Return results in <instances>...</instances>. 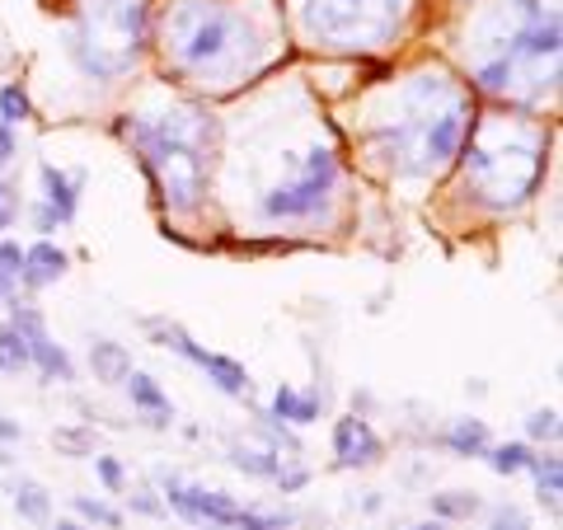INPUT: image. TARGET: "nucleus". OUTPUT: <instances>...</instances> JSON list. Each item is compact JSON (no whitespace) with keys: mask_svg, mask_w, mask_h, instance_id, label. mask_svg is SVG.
<instances>
[{"mask_svg":"<svg viewBox=\"0 0 563 530\" xmlns=\"http://www.w3.org/2000/svg\"><path fill=\"white\" fill-rule=\"evenodd\" d=\"M141 161L161 179L169 207L192 211L202 202V128L192 113H165L161 122H136L132 128Z\"/></svg>","mask_w":563,"mask_h":530,"instance_id":"nucleus-1","label":"nucleus"},{"mask_svg":"<svg viewBox=\"0 0 563 530\" xmlns=\"http://www.w3.org/2000/svg\"><path fill=\"white\" fill-rule=\"evenodd\" d=\"M250 43H254V33L235 10L202 5V0H192V5H184L169 20L174 57H179L188 70H202V76L207 70L211 76H221V70L240 66V57L250 52Z\"/></svg>","mask_w":563,"mask_h":530,"instance_id":"nucleus-2","label":"nucleus"},{"mask_svg":"<svg viewBox=\"0 0 563 530\" xmlns=\"http://www.w3.org/2000/svg\"><path fill=\"white\" fill-rule=\"evenodd\" d=\"M146 0H85L76 29V57L95 76H118L141 52Z\"/></svg>","mask_w":563,"mask_h":530,"instance_id":"nucleus-3","label":"nucleus"},{"mask_svg":"<svg viewBox=\"0 0 563 530\" xmlns=\"http://www.w3.org/2000/svg\"><path fill=\"white\" fill-rule=\"evenodd\" d=\"M507 146H493V141H474L470 151V174L488 202H521L531 198L540 174H544V146L526 132H503Z\"/></svg>","mask_w":563,"mask_h":530,"instance_id":"nucleus-4","label":"nucleus"},{"mask_svg":"<svg viewBox=\"0 0 563 530\" xmlns=\"http://www.w3.org/2000/svg\"><path fill=\"white\" fill-rule=\"evenodd\" d=\"M404 0H310L306 29L333 47H372L390 38Z\"/></svg>","mask_w":563,"mask_h":530,"instance_id":"nucleus-5","label":"nucleus"},{"mask_svg":"<svg viewBox=\"0 0 563 530\" xmlns=\"http://www.w3.org/2000/svg\"><path fill=\"white\" fill-rule=\"evenodd\" d=\"M329 188H333V155L329 151H310L306 174L291 184H277L268 198L258 202V211L268 221H291V217H314L324 202H329Z\"/></svg>","mask_w":563,"mask_h":530,"instance_id":"nucleus-6","label":"nucleus"},{"mask_svg":"<svg viewBox=\"0 0 563 530\" xmlns=\"http://www.w3.org/2000/svg\"><path fill=\"white\" fill-rule=\"evenodd\" d=\"M165 503L179 511L184 521L207 526V530L235 526V517H240V507L225 498V493H207V488H192V484H179V479H165Z\"/></svg>","mask_w":563,"mask_h":530,"instance_id":"nucleus-7","label":"nucleus"},{"mask_svg":"<svg viewBox=\"0 0 563 530\" xmlns=\"http://www.w3.org/2000/svg\"><path fill=\"white\" fill-rule=\"evenodd\" d=\"M151 329H155V339H161L165 347H179L188 362H198V366L207 371V376L221 385L225 395H244V390H250V376H244V366H240V362L221 357V352H207V347H198V343H192L179 324H151Z\"/></svg>","mask_w":563,"mask_h":530,"instance_id":"nucleus-8","label":"nucleus"},{"mask_svg":"<svg viewBox=\"0 0 563 530\" xmlns=\"http://www.w3.org/2000/svg\"><path fill=\"white\" fill-rule=\"evenodd\" d=\"M10 329L29 343V362H38V371H43L47 380H70V362H66V352L47 339V329H43L38 314L14 306V324H10Z\"/></svg>","mask_w":563,"mask_h":530,"instance_id":"nucleus-9","label":"nucleus"},{"mask_svg":"<svg viewBox=\"0 0 563 530\" xmlns=\"http://www.w3.org/2000/svg\"><path fill=\"white\" fill-rule=\"evenodd\" d=\"M333 455H339V465H372L380 455V441L376 432L366 428V418H339V428H333Z\"/></svg>","mask_w":563,"mask_h":530,"instance_id":"nucleus-10","label":"nucleus"},{"mask_svg":"<svg viewBox=\"0 0 563 530\" xmlns=\"http://www.w3.org/2000/svg\"><path fill=\"white\" fill-rule=\"evenodd\" d=\"M465 128H470V113L461 109V103H451L446 113H437V118L428 122V136H422V151H428V161H432V165L451 161L455 146H461V136H465Z\"/></svg>","mask_w":563,"mask_h":530,"instance_id":"nucleus-11","label":"nucleus"},{"mask_svg":"<svg viewBox=\"0 0 563 530\" xmlns=\"http://www.w3.org/2000/svg\"><path fill=\"white\" fill-rule=\"evenodd\" d=\"M76 184H80V179H66L57 165H43V188H47V207L38 211V225H43V231H52L57 221L76 217Z\"/></svg>","mask_w":563,"mask_h":530,"instance_id":"nucleus-12","label":"nucleus"},{"mask_svg":"<svg viewBox=\"0 0 563 530\" xmlns=\"http://www.w3.org/2000/svg\"><path fill=\"white\" fill-rule=\"evenodd\" d=\"M66 273V254L57 250V244H33V250H24V268H20V281L24 287H47V281H57Z\"/></svg>","mask_w":563,"mask_h":530,"instance_id":"nucleus-13","label":"nucleus"},{"mask_svg":"<svg viewBox=\"0 0 563 530\" xmlns=\"http://www.w3.org/2000/svg\"><path fill=\"white\" fill-rule=\"evenodd\" d=\"M90 366H95V376H99V380H109V385H122V380L132 376L128 347H122V343H109V339H95V343H90Z\"/></svg>","mask_w":563,"mask_h":530,"instance_id":"nucleus-14","label":"nucleus"},{"mask_svg":"<svg viewBox=\"0 0 563 530\" xmlns=\"http://www.w3.org/2000/svg\"><path fill=\"white\" fill-rule=\"evenodd\" d=\"M273 413L287 418V422H314V418H320V399L296 395L291 385H282V390L273 395Z\"/></svg>","mask_w":563,"mask_h":530,"instance_id":"nucleus-15","label":"nucleus"},{"mask_svg":"<svg viewBox=\"0 0 563 530\" xmlns=\"http://www.w3.org/2000/svg\"><path fill=\"white\" fill-rule=\"evenodd\" d=\"M128 390H132V404H136V409L155 413V422H165V418H169V399L161 395V385H155L151 376L132 371V376H128Z\"/></svg>","mask_w":563,"mask_h":530,"instance_id":"nucleus-16","label":"nucleus"},{"mask_svg":"<svg viewBox=\"0 0 563 530\" xmlns=\"http://www.w3.org/2000/svg\"><path fill=\"white\" fill-rule=\"evenodd\" d=\"M446 446H451L455 455H484V446H488V428H484L479 418H461V422L451 428Z\"/></svg>","mask_w":563,"mask_h":530,"instance_id":"nucleus-17","label":"nucleus"},{"mask_svg":"<svg viewBox=\"0 0 563 530\" xmlns=\"http://www.w3.org/2000/svg\"><path fill=\"white\" fill-rule=\"evenodd\" d=\"M526 470H536V484H540V503L559 511V455H531V465Z\"/></svg>","mask_w":563,"mask_h":530,"instance_id":"nucleus-18","label":"nucleus"},{"mask_svg":"<svg viewBox=\"0 0 563 530\" xmlns=\"http://www.w3.org/2000/svg\"><path fill=\"white\" fill-rule=\"evenodd\" d=\"M231 461L240 465V470H250V474H282V465H277V451L273 446H235V455Z\"/></svg>","mask_w":563,"mask_h":530,"instance_id":"nucleus-19","label":"nucleus"},{"mask_svg":"<svg viewBox=\"0 0 563 530\" xmlns=\"http://www.w3.org/2000/svg\"><path fill=\"white\" fill-rule=\"evenodd\" d=\"M24 366H29V343H24L14 329H0V371H10V376H20Z\"/></svg>","mask_w":563,"mask_h":530,"instance_id":"nucleus-20","label":"nucleus"},{"mask_svg":"<svg viewBox=\"0 0 563 530\" xmlns=\"http://www.w3.org/2000/svg\"><path fill=\"white\" fill-rule=\"evenodd\" d=\"M14 507H20V517L24 521H47V493L38 488V484H20L14 488Z\"/></svg>","mask_w":563,"mask_h":530,"instance_id":"nucleus-21","label":"nucleus"},{"mask_svg":"<svg viewBox=\"0 0 563 530\" xmlns=\"http://www.w3.org/2000/svg\"><path fill=\"white\" fill-rule=\"evenodd\" d=\"M488 461H493V470H498V474H521L526 465H531V451H526L521 441H512V446H498V451H493Z\"/></svg>","mask_w":563,"mask_h":530,"instance_id":"nucleus-22","label":"nucleus"},{"mask_svg":"<svg viewBox=\"0 0 563 530\" xmlns=\"http://www.w3.org/2000/svg\"><path fill=\"white\" fill-rule=\"evenodd\" d=\"M474 507H479V498H474V493H437V498H432L437 517H470Z\"/></svg>","mask_w":563,"mask_h":530,"instance_id":"nucleus-23","label":"nucleus"},{"mask_svg":"<svg viewBox=\"0 0 563 530\" xmlns=\"http://www.w3.org/2000/svg\"><path fill=\"white\" fill-rule=\"evenodd\" d=\"M29 118V95L20 90V85H5V90H0V122H24Z\"/></svg>","mask_w":563,"mask_h":530,"instance_id":"nucleus-24","label":"nucleus"},{"mask_svg":"<svg viewBox=\"0 0 563 530\" xmlns=\"http://www.w3.org/2000/svg\"><path fill=\"white\" fill-rule=\"evenodd\" d=\"M76 511H80V517H90V521H99V526H109V530L122 526L118 511H113L109 503H99V498H76Z\"/></svg>","mask_w":563,"mask_h":530,"instance_id":"nucleus-25","label":"nucleus"},{"mask_svg":"<svg viewBox=\"0 0 563 530\" xmlns=\"http://www.w3.org/2000/svg\"><path fill=\"white\" fill-rule=\"evenodd\" d=\"M235 530H291V517H263V511H244L240 507Z\"/></svg>","mask_w":563,"mask_h":530,"instance_id":"nucleus-26","label":"nucleus"},{"mask_svg":"<svg viewBox=\"0 0 563 530\" xmlns=\"http://www.w3.org/2000/svg\"><path fill=\"white\" fill-rule=\"evenodd\" d=\"M531 437H536V441H554V437H559V413H554V409L536 413V418H531Z\"/></svg>","mask_w":563,"mask_h":530,"instance_id":"nucleus-27","label":"nucleus"},{"mask_svg":"<svg viewBox=\"0 0 563 530\" xmlns=\"http://www.w3.org/2000/svg\"><path fill=\"white\" fill-rule=\"evenodd\" d=\"M493 530H531V526H526V517L517 507H498L493 511Z\"/></svg>","mask_w":563,"mask_h":530,"instance_id":"nucleus-28","label":"nucleus"},{"mask_svg":"<svg viewBox=\"0 0 563 530\" xmlns=\"http://www.w3.org/2000/svg\"><path fill=\"white\" fill-rule=\"evenodd\" d=\"M0 268H5V273H14V277H20V268H24V250H20V244L0 240Z\"/></svg>","mask_w":563,"mask_h":530,"instance_id":"nucleus-29","label":"nucleus"},{"mask_svg":"<svg viewBox=\"0 0 563 530\" xmlns=\"http://www.w3.org/2000/svg\"><path fill=\"white\" fill-rule=\"evenodd\" d=\"M95 465H99V479H103V484H109V488H122V465H118V461H109V455H99Z\"/></svg>","mask_w":563,"mask_h":530,"instance_id":"nucleus-30","label":"nucleus"},{"mask_svg":"<svg viewBox=\"0 0 563 530\" xmlns=\"http://www.w3.org/2000/svg\"><path fill=\"white\" fill-rule=\"evenodd\" d=\"M57 446H62V451L85 455V451H90V437H85V432H57Z\"/></svg>","mask_w":563,"mask_h":530,"instance_id":"nucleus-31","label":"nucleus"},{"mask_svg":"<svg viewBox=\"0 0 563 530\" xmlns=\"http://www.w3.org/2000/svg\"><path fill=\"white\" fill-rule=\"evenodd\" d=\"M14 221V188L10 184H0V231Z\"/></svg>","mask_w":563,"mask_h":530,"instance_id":"nucleus-32","label":"nucleus"},{"mask_svg":"<svg viewBox=\"0 0 563 530\" xmlns=\"http://www.w3.org/2000/svg\"><path fill=\"white\" fill-rule=\"evenodd\" d=\"M277 484H282V493L301 488V484H306V470H287V474H277Z\"/></svg>","mask_w":563,"mask_h":530,"instance_id":"nucleus-33","label":"nucleus"},{"mask_svg":"<svg viewBox=\"0 0 563 530\" xmlns=\"http://www.w3.org/2000/svg\"><path fill=\"white\" fill-rule=\"evenodd\" d=\"M10 155H14V136H10V128H5V122H0V165H5Z\"/></svg>","mask_w":563,"mask_h":530,"instance_id":"nucleus-34","label":"nucleus"},{"mask_svg":"<svg viewBox=\"0 0 563 530\" xmlns=\"http://www.w3.org/2000/svg\"><path fill=\"white\" fill-rule=\"evenodd\" d=\"M14 281H20V277H14V273H5V268H0V296H10V287H14Z\"/></svg>","mask_w":563,"mask_h":530,"instance_id":"nucleus-35","label":"nucleus"},{"mask_svg":"<svg viewBox=\"0 0 563 530\" xmlns=\"http://www.w3.org/2000/svg\"><path fill=\"white\" fill-rule=\"evenodd\" d=\"M0 437H20V428H14V422H5V418H0Z\"/></svg>","mask_w":563,"mask_h":530,"instance_id":"nucleus-36","label":"nucleus"},{"mask_svg":"<svg viewBox=\"0 0 563 530\" xmlns=\"http://www.w3.org/2000/svg\"><path fill=\"white\" fill-rule=\"evenodd\" d=\"M409 530H442V526H437V521H428V526H409Z\"/></svg>","mask_w":563,"mask_h":530,"instance_id":"nucleus-37","label":"nucleus"},{"mask_svg":"<svg viewBox=\"0 0 563 530\" xmlns=\"http://www.w3.org/2000/svg\"><path fill=\"white\" fill-rule=\"evenodd\" d=\"M57 530H80V526H70V521H62V526H57Z\"/></svg>","mask_w":563,"mask_h":530,"instance_id":"nucleus-38","label":"nucleus"}]
</instances>
